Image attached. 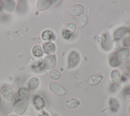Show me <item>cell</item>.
Listing matches in <instances>:
<instances>
[{
	"label": "cell",
	"instance_id": "cell-1",
	"mask_svg": "<svg viewBox=\"0 0 130 116\" xmlns=\"http://www.w3.org/2000/svg\"><path fill=\"white\" fill-rule=\"evenodd\" d=\"M67 12L72 16H78L84 12V6L80 4L72 5L66 9Z\"/></svg>",
	"mask_w": 130,
	"mask_h": 116
},
{
	"label": "cell",
	"instance_id": "cell-2",
	"mask_svg": "<svg viewBox=\"0 0 130 116\" xmlns=\"http://www.w3.org/2000/svg\"><path fill=\"white\" fill-rule=\"evenodd\" d=\"M28 103V100H21L18 101L14 106L13 110L15 113L18 115H22L26 110Z\"/></svg>",
	"mask_w": 130,
	"mask_h": 116
},
{
	"label": "cell",
	"instance_id": "cell-3",
	"mask_svg": "<svg viewBox=\"0 0 130 116\" xmlns=\"http://www.w3.org/2000/svg\"><path fill=\"white\" fill-rule=\"evenodd\" d=\"M49 88L53 94L58 96H63L67 92L66 90L60 84L54 81L49 83Z\"/></svg>",
	"mask_w": 130,
	"mask_h": 116
},
{
	"label": "cell",
	"instance_id": "cell-4",
	"mask_svg": "<svg viewBox=\"0 0 130 116\" xmlns=\"http://www.w3.org/2000/svg\"><path fill=\"white\" fill-rule=\"evenodd\" d=\"M80 56L76 51H72L70 53L68 57V68H74L79 63Z\"/></svg>",
	"mask_w": 130,
	"mask_h": 116
},
{
	"label": "cell",
	"instance_id": "cell-5",
	"mask_svg": "<svg viewBox=\"0 0 130 116\" xmlns=\"http://www.w3.org/2000/svg\"><path fill=\"white\" fill-rule=\"evenodd\" d=\"M1 94L6 101L10 102L16 101V97L14 91L8 87H3L1 89Z\"/></svg>",
	"mask_w": 130,
	"mask_h": 116
},
{
	"label": "cell",
	"instance_id": "cell-6",
	"mask_svg": "<svg viewBox=\"0 0 130 116\" xmlns=\"http://www.w3.org/2000/svg\"><path fill=\"white\" fill-rule=\"evenodd\" d=\"M76 29V25L74 22H69L66 24L62 32L63 38L66 40H69Z\"/></svg>",
	"mask_w": 130,
	"mask_h": 116
},
{
	"label": "cell",
	"instance_id": "cell-7",
	"mask_svg": "<svg viewBox=\"0 0 130 116\" xmlns=\"http://www.w3.org/2000/svg\"><path fill=\"white\" fill-rule=\"evenodd\" d=\"M43 64L47 69H52L54 67L56 64V58L55 55L46 56L43 60Z\"/></svg>",
	"mask_w": 130,
	"mask_h": 116
},
{
	"label": "cell",
	"instance_id": "cell-8",
	"mask_svg": "<svg viewBox=\"0 0 130 116\" xmlns=\"http://www.w3.org/2000/svg\"><path fill=\"white\" fill-rule=\"evenodd\" d=\"M115 56L119 61L126 60L130 56V50L126 48H121L116 52Z\"/></svg>",
	"mask_w": 130,
	"mask_h": 116
},
{
	"label": "cell",
	"instance_id": "cell-9",
	"mask_svg": "<svg viewBox=\"0 0 130 116\" xmlns=\"http://www.w3.org/2000/svg\"><path fill=\"white\" fill-rule=\"evenodd\" d=\"M80 104V101L77 98L71 97L67 99L64 101V106L71 109H75L78 107Z\"/></svg>",
	"mask_w": 130,
	"mask_h": 116
},
{
	"label": "cell",
	"instance_id": "cell-10",
	"mask_svg": "<svg viewBox=\"0 0 130 116\" xmlns=\"http://www.w3.org/2000/svg\"><path fill=\"white\" fill-rule=\"evenodd\" d=\"M33 103L35 107L38 110H41L45 106V102L42 97L36 95L33 98Z\"/></svg>",
	"mask_w": 130,
	"mask_h": 116
},
{
	"label": "cell",
	"instance_id": "cell-11",
	"mask_svg": "<svg viewBox=\"0 0 130 116\" xmlns=\"http://www.w3.org/2000/svg\"><path fill=\"white\" fill-rule=\"evenodd\" d=\"M44 52L48 55L53 54L56 50V47L54 43L48 42L45 43L43 45Z\"/></svg>",
	"mask_w": 130,
	"mask_h": 116
},
{
	"label": "cell",
	"instance_id": "cell-12",
	"mask_svg": "<svg viewBox=\"0 0 130 116\" xmlns=\"http://www.w3.org/2000/svg\"><path fill=\"white\" fill-rule=\"evenodd\" d=\"M103 76L100 74H95L91 76L87 80V84L89 86H94L99 84L103 79Z\"/></svg>",
	"mask_w": 130,
	"mask_h": 116
},
{
	"label": "cell",
	"instance_id": "cell-13",
	"mask_svg": "<svg viewBox=\"0 0 130 116\" xmlns=\"http://www.w3.org/2000/svg\"><path fill=\"white\" fill-rule=\"evenodd\" d=\"M129 31V28L128 27H122L117 30L113 34V37L115 39H120Z\"/></svg>",
	"mask_w": 130,
	"mask_h": 116
},
{
	"label": "cell",
	"instance_id": "cell-14",
	"mask_svg": "<svg viewBox=\"0 0 130 116\" xmlns=\"http://www.w3.org/2000/svg\"><path fill=\"white\" fill-rule=\"evenodd\" d=\"M51 5L49 0H39L37 4V10L39 11H43L48 9Z\"/></svg>",
	"mask_w": 130,
	"mask_h": 116
},
{
	"label": "cell",
	"instance_id": "cell-15",
	"mask_svg": "<svg viewBox=\"0 0 130 116\" xmlns=\"http://www.w3.org/2000/svg\"><path fill=\"white\" fill-rule=\"evenodd\" d=\"M3 7L4 9L8 12H12L14 11L16 7V3L14 1L5 0L2 1Z\"/></svg>",
	"mask_w": 130,
	"mask_h": 116
},
{
	"label": "cell",
	"instance_id": "cell-16",
	"mask_svg": "<svg viewBox=\"0 0 130 116\" xmlns=\"http://www.w3.org/2000/svg\"><path fill=\"white\" fill-rule=\"evenodd\" d=\"M18 95L22 100H27L30 96V90L27 87H21L18 90Z\"/></svg>",
	"mask_w": 130,
	"mask_h": 116
},
{
	"label": "cell",
	"instance_id": "cell-17",
	"mask_svg": "<svg viewBox=\"0 0 130 116\" xmlns=\"http://www.w3.org/2000/svg\"><path fill=\"white\" fill-rule=\"evenodd\" d=\"M42 38L44 40L51 41L55 39V35L54 32L50 30H46L44 31L42 33Z\"/></svg>",
	"mask_w": 130,
	"mask_h": 116
},
{
	"label": "cell",
	"instance_id": "cell-18",
	"mask_svg": "<svg viewBox=\"0 0 130 116\" xmlns=\"http://www.w3.org/2000/svg\"><path fill=\"white\" fill-rule=\"evenodd\" d=\"M39 79L36 77H31L28 82V88L30 90H35L39 85Z\"/></svg>",
	"mask_w": 130,
	"mask_h": 116
},
{
	"label": "cell",
	"instance_id": "cell-19",
	"mask_svg": "<svg viewBox=\"0 0 130 116\" xmlns=\"http://www.w3.org/2000/svg\"><path fill=\"white\" fill-rule=\"evenodd\" d=\"M47 74L49 78L54 80H59L61 76L60 73L58 71L54 69H49L47 72Z\"/></svg>",
	"mask_w": 130,
	"mask_h": 116
},
{
	"label": "cell",
	"instance_id": "cell-20",
	"mask_svg": "<svg viewBox=\"0 0 130 116\" xmlns=\"http://www.w3.org/2000/svg\"><path fill=\"white\" fill-rule=\"evenodd\" d=\"M32 54L36 57H41L43 55V51L41 46L39 44H35L32 48Z\"/></svg>",
	"mask_w": 130,
	"mask_h": 116
},
{
	"label": "cell",
	"instance_id": "cell-21",
	"mask_svg": "<svg viewBox=\"0 0 130 116\" xmlns=\"http://www.w3.org/2000/svg\"><path fill=\"white\" fill-rule=\"evenodd\" d=\"M111 79L112 81L114 83H117L120 80L121 75L119 71L117 69H113L111 72Z\"/></svg>",
	"mask_w": 130,
	"mask_h": 116
},
{
	"label": "cell",
	"instance_id": "cell-22",
	"mask_svg": "<svg viewBox=\"0 0 130 116\" xmlns=\"http://www.w3.org/2000/svg\"><path fill=\"white\" fill-rule=\"evenodd\" d=\"M88 17L85 14L80 16L77 20V26L78 28H82L84 27L87 23Z\"/></svg>",
	"mask_w": 130,
	"mask_h": 116
},
{
	"label": "cell",
	"instance_id": "cell-23",
	"mask_svg": "<svg viewBox=\"0 0 130 116\" xmlns=\"http://www.w3.org/2000/svg\"><path fill=\"white\" fill-rule=\"evenodd\" d=\"M110 105L111 110L116 111L119 107V103L115 98L111 97L110 98Z\"/></svg>",
	"mask_w": 130,
	"mask_h": 116
},
{
	"label": "cell",
	"instance_id": "cell-24",
	"mask_svg": "<svg viewBox=\"0 0 130 116\" xmlns=\"http://www.w3.org/2000/svg\"><path fill=\"white\" fill-rule=\"evenodd\" d=\"M109 63L111 66L113 67H116L120 64V61L117 59L115 55H113L110 58Z\"/></svg>",
	"mask_w": 130,
	"mask_h": 116
},
{
	"label": "cell",
	"instance_id": "cell-25",
	"mask_svg": "<svg viewBox=\"0 0 130 116\" xmlns=\"http://www.w3.org/2000/svg\"><path fill=\"white\" fill-rule=\"evenodd\" d=\"M123 45L125 47H130V36L125 38L123 41Z\"/></svg>",
	"mask_w": 130,
	"mask_h": 116
},
{
	"label": "cell",
	"instance_id": "cell-26",
	"mask_svg": "<svg viewBox=\"0 0 130 116\" xmlns=\"http://www.w3.org/2000/svg\"><path fill=\"white\" fill-rule=\"evenodd\" d=\"M125 68L130 73V56L129 57L126 59V61L125 62Z\"/></svg>",
	"mask_w": 130,
	"mask_h": 116
},
{
	"label": "cell",
	"instance_id": "cell-27",
	"mask_svg": "<svg viewBox=\"0 0 130 116\" xmlns=\"http://www.w3.org/2000/svg\"><path fill=\"white\" fill-rule=\"evenodd\" d=\"M51 2V4H52V5H53V6H57L58 5H59L60 3H61V1H50Z\"/></svg>",
	"mask_w": 130,
	"mask_h": 116
},
{
	"label": "cell",
	"instance_id": "cell-28",
	"mask_svg": "<svg viewBox=\"0 0 130 116\" xmlns=\"http://www.w3.org/2000/svg\"><path fill=\"white\" fill-rule=\"evenodd\" d=\"M125 100L127 104L130 105V95H125Z\"/></svg>",
	"mask_w": 130,
	"mask_h": 116
},
{
	"label": "cell",
	"instance_id": "cell-29",
	"mask_svg": "<svg viewBox=\"0 0 130 116\" xmlns=\"http://www.w3.org/2000/svg\"><path fill=\"white\" fill-rule=\"evenodd\" d=\"M7 116H19L18 114H16V113H10L9 114H8Z\"/></svg>",
	"mask_w": 130,
	"mask_h": 116
},
{
	"label": "cell",
	"instance_id": "cell-30",
	"mask_svg": "<svg viewBox=\"0 0 130 116\" xmlns=\"http://www.w3.org/2000/svg\"><path fill=\"white\" fill-rule=\"evenodd\" d=\"M128 115H129V116H130V108L128 109Z\"/></svg>",
	"mask_w": 130,
	"mask_h": 116
},
{
	"label": "cell",
	"instance_id": "cell-31",
	"mask_svg": "<svg viewBox=\"0 0 130 116\" xmlns=\"http://www.w3.org/2000/svg\"><path fill=\"white\" fill-rule=\"evenodd\" d=\"M1 101H2V100H1V96H0V105H1Z\"/></svg>",
	"mask_w": 130,
	"mask_h": 116
}]
</instances>
